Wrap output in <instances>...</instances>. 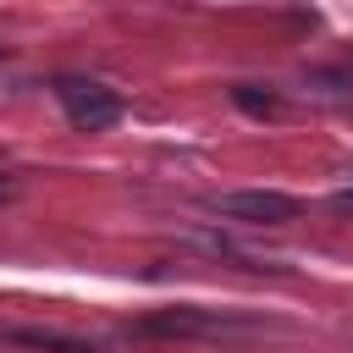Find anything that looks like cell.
<instances>
[{
  "instance_id": "7a4b0ae2",
  "label": "cell",
  "mask_w": 353,
  "mask_h": 353,
  "mask_svg": "<svg viewBox=\"0 0 353 353\" xmlns=\"http://www.w3.org/2000/svg\"><path fill=\"white\" fill-rule=\"evenodd\" d=\"M215 210H221V215H237V221L281 226V221L298 215V199H287V193H226V199H215Z\"/></svg>"
},
{
  "instance_id": "3957f363",
  "label": "cell",
  "mask_w": 353,
  "mask_h": 353,
  "mask_svg": "<svg viewBox=\"0 0 353 353\" xmlns=\"http://www.w3.org/2000/svg\"><path fill=\"white\" fill-rule=\"evenodd\" d=\"M11 342H22V347H50V353H99L94 342H72V336H55V331H11Z\"/></svg>"
},
{
  "instance_id": "6da1fadb",
  "label": "cell",
  "mask_w": 353,
  "mask_h": 353,
  "mask_svg": "<svg viewBox=\"0 0 353 353\" xmlns=\"http://www.w3.org/2000/svg\"><path fill=\"white\" fill-rule=\"evenodd\" d=\"M55 94H61V110H66V121H72L77 132H105V127L121 121V99H116L110 88H99V83L66 77Z\"/></svg>"
},
{
  "instance_id": "277c9868",
  "label": "cell",
  "mask_w": 353,
  "mask_h": 353,
  "mask_svg": "<svg viewBox=\"0 0 353 353\" xmlns=\"http://www.w3.org/2000/svg\"><path fill=\"white\" fill-rule=\"evenodd\" d=\"M6 199H11V182H0V204H6Z\"/></svg>"
}]
</instances>
